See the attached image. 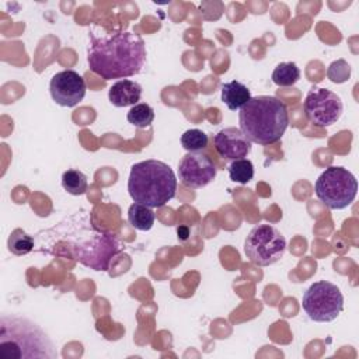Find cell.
Masks as SVG:
<instances>
[{
    "label": "cell",
    "instance_id": "cell-1",
    "mask_svg": "<svg viewBox=\"0 0 359 359\" xmlns=\"http://www.w3.org/2000/svg\"><path fill=\"white\" fill-rule=\"evenodd\" d=\"M87 62L93 73L104 80L139 74L146 62L144 41L129 31H107L94 25L88 32Z\"/></svg>",
    "mask_w": 359,
    "mask_h": 359
},
{
    "label": "cell",
    "instance_id": "cell-2",
    "mask_svg": "<svg viewBox=\"0 0 359 359\" xmlns=\"http://www.w3.org/2000/svg\"><path fill=\"white\" fill-rule=\"evenodd\" d=\"M240 130L257 144H272L282 139L289 125L286 105L272 95L251 97L238 114Z\"/></svg>",
    "mask_w": 359,
    "mask_h": 359
},
{
    "label": "cell",
    "instance_id": "cell-3",
    "mask_svg": "<svg viewBox=\"0 0 359 359\" xmlns=\"http://www.w3.org/2000/svg\"><path fill=\"white\" fill-rule=\"evenodd\" d=\"M128 191L133 202L149 208H161L177 192V177L168 164L160 160H144L132 165Z\"/></svg>",
    "mask_w": 359,
    "mask_h": 359
},
{
    "label": "cell",
    "instance_id": "cell-4",
    "mask_svg": "<svg viewBox=\"0 0 359 359\" xmlns=\"http://www.w3.org/2000/svg\"><path fill=\"white\" fill-rule=\"evenodd\" d=\"M45 332L27 318L3 316L0 321V359L55 358Z\"/></svg>",
    "mask_w": 359,
    "mask_h": 359
},
{
    "label": "cell",
    "instance_id": "cell-5",
    "mask_svg": "<svg viewBox=\"0 0 359 359\" xmlns=\"http://www.w3.org/2000/svg\"><path fill=\"white\" fill-rule=\"evenodd\" d=\"M317 198L330 209L341 210L348 208L358 192L355 175L344 167L330 165L316 181Z\"/></svg>",
    "mask_w": 359,
    "mask_h": 359
},
{
    "label": "cell",
    "instance_id": "cell-6",
    "mask_svg": "<svg viewBox=\"0 0 359 359\" xmlns=\"http://www.w3.org/2000/svg\"><path fill=\"white\" fill-rule=\"evenodd\" d=\"M70 244L74 259L94 271H108L111 259L122 250L114 234L100 230L80 236L79 241H70Z\"/></svg>",
    "mask_w": 359,
    "mask_h": 359
},
{
    "label": "cell",
    "instance_id": "cell-7",
    "mask_svg": "<svg viewBox=\"0 0 359 359\" xmlns=\"http://www.w3.org/2000/svg\"><path fill=\"white\" fill-rule=\"evenodd\" d=\"M286 250L285 236L271 224H258L248 233L244 241L247 258L258 266H269L278 262Z\"/></svg>",
    "mask_w": 359,
    "mask_h": 359
},
{
    "label": "cell",
    "instance_id": "cell-8",
    "mask_svg": "<svg viewBox=\"0 0 359 359\" xmlns=\"http://www.w3.org/2000/svg\"><path fill=\"white\" fill-rule=\"evenodd\" d=\"M302 307L310 320L316 323H330L344 310V296L337 285L318 280L303 294Z\"/></svg>",
    "mask_w": 359,
    "mask_h": 359
},
{
    "label": "cell",
    "instance_id": "cell-9",
    "mask_svg": "<svg viewBox=\"0 0 359 359\" xmlns=\"http://www.w3.org/2000/svg\"><path fill=\"white\" fill-rule=\"evenodd\" d=\"M303 108L307 119L317 128L335 123L344 111L341 98L335 93L320 87H314L307 93Z\"/></svg>",
    "mask_w": 359,
    "mask_h": 359
},
{
    "label": "cell",
    "instance_id": "cell-10",
    "mask_svg": "<svg viewBox=\"0 0 359 359\" xmlns=\"http://www.w3.org/2000/svg\"><path fill=\"white\" fill-rule=\"evenodd\" d=\"M216 164L202 151H188L178 164L180 181L188 188H202L216 178Z\"/></svg>",
    "mask_w": 359,
    "mask_h": 359
},
{
    "label": "cell",
    "instance_id": "cell-11",
    "mask_svg": "<svg viewBox=\"0 0 359 359\" xmlns=\"http://www.w3.org/2000/svg\"><path fill=\"white\" fill-rule=\"evenodd\" d=\"M49 91L60 107H74L86 95V81L74 70H62L50 79Z\"/></svg>",
    "mask_w": 359,
    "mask_h": 359
},
{
    "label": "cell",
    "instance_id": "cell-12",
    "mask_svg": "<svg viewBox=\"0 0 359 359\" xmlns=\"http://www.w3.org/2000/svg\"><path fill=\"white\" fill-rule=\"evenodd\" d=\"M213 146L216 153L224 160L244 158L251 151V142L244 136L240 128L229 126L219 130L213 136Z\"/></svg>",
    "mask_w": 359,
    "mask_h": 359
},
{
    "label": "cell",
    "instance_id": "cell-13",
    "mask_svg": "<svg viewBox=\"0 0 359 359\" xmlns=\"http://www.w3.org/2000/svg\"><path fill=\"white\" fill-rule=\"evenodd\" d=\"M140 97H142L140 84L129 79L118 80L109 87V91H108V98L111 104L119 108L136 105Z\"/></svg>",
    "mask_w": 359,
    "mask_h": 359
},
{
    "label": "cell",
    "instance_id": "cell-14",
    "mask_svg": "<svg viewBox=\"0 0 359 359\" xmlns=\"http://www.w3.org/2000/svg\"><path fill=\"white\" fill-rule=\"evenodd\" d=\"M251 98V93L247 86L233 80L222 86V101L230 111L241 109Z\"/></svg>",
    "mask_w": 359,
    "mask_h": 359
},
{
    "label": "cell",
    "instance_id": "cell-15",
    "mask_svg": "<svg viewBox=\"0 0 359 359\" xmlns=\"http://www.w3.org/2000/svg\"><path fill=\"white\" fill-rule=\"evenodd\" d=\"M128 220H129L132 227H135L137 230H142V231H147L153 227L154 220H156V215L153 212V208H149L143 203L135 202L129 206Z\"/></svg>",
    "mask_w": 359,
    "mask_h": 359
},
{
    "label": "cell",
    "instance_id": "cell-16",
    "mask_svg": "<svg viewBox=\"0 0 359 359\" xmlns=\"http://www.w3.org/2000/svg\"><path fill=\"white\" fill-rule=\"evenodd\" d=\"M300 79V69L294 62H282L272 72V81L279 87H290Z\"/></svg>",
    "mask_w": 359,
    "mask_h": 359
},
{
    "label": "cell",
    "instance_id": "cell-17",
    "mask_svg": "<svg viewBox=\"0 0 359 359\" xmlns=\"http://www.w3.org/2000/svg\"><path fill=\"white\" fill-rule=\"evenodd\" d=\"M126 118L136 128H149L154 119V111L149 104L140 102L129 109Z\"/></svg>",
    "mask_w": 359,
    "mask_h": 359
},
{
    "label": "cell",
    "instance_id": "cell-18",
    "mask_svg": "<svg viewBox=\"0 0 359 359\" xmlns=\"http://www.w3.org/2000/svg\"><path fill=\"white\" fill-rule=\"evenodd\" d=\"M62 187L72 195H83L87 191V177L79 170H67L62 175Z\"/></svg>",
    "mask_w": 359,
    "mask_h": 359
},
{
    "label": "cell",
    "instance_id": "cell-19",
    "mask_svg": "<svg viewBox=\"0 0 359 359\" xmlns=\"http://www.w3.org/2000/svg\"><path fill=\"white\" fill-rule=\"evenodd\" d=\"M7 247L14 255H25L32 251L34 238L29 234H27L24 230L15 229L8 237Z\"/></svg>",
    "mask_w": 359,
    "mask_h": 359
},
{
    "label": "cell",
    "instance_id": "cell-20",
    "mask_svg": "<svg viewBox=\"0 0 359 359\" xmlns=\"http://www.w3.org/2000/svg\"><path fill=\"white\" fill-rule=\"evenodd\" d=\"M230 180L238 184H247L254 177V165L248 158L233 160L229 165Z\"/></svg>",
    "mask_w": 359,
    "mask_h": 359
},
{
    "label": "cell",
    "instance_id": "cell-21",
    "mask_svg": "<svg viewBox=\"0 0 359 359\" xmlns=\"http://www.w3.org/2000/svg\"><path fill=\"white\" fill-rule=\"evenodd\" d=\"M208 135L201 129H188L181 136V144L187 151H202L208 146Z\"/></svg>",
    "mask_w": 359,
    "mask_h": 359
},
{
    "label": "cell",
    "instance_id": "cell-22",
    "mask_svg": "<svg viewBox=\"0 0 359 359\" xmlns=\"http://www.w3.org/2000/svg\"><path fill=\"white\" fill-rule=\"evenodd\" d=\"M327 76L332 83H345L351 76V66L346 60L338 59L328 66Z\"/></svg>",
    "mask_w": 359,
    "mask_h": 359
}]
</instances>
